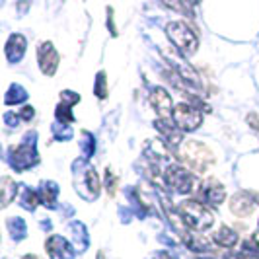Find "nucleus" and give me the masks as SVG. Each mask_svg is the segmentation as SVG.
I'll return each instance as SVG.
<instances>
[{
    "label": "nucleus",
    "mask_w": 259,
    "mask_h": 259,
    "mask_svg": "<svg viewBox=\"0 0 259 259\" xmlns=\"http://www.w3.org/2000/svg\"><path fill=\"white\" fill-rule=\"evenodd\" d=\"M178 156L187 166V169L197 171V174H205L208 166L214 162V154L210 152V148L201 141H195V139L183 141V144L178 148Z\"/></svg>",
    "instance_id": "nucleus-1"
},
{
    "label": "nucleus",
    "mask_w": 259,
    "mask_h": 259,
    "mask_svg": "<svg viewBox=\"0 0 259 259\" xmlns=\"http://www.w3.org/2000/svg\"><path fill=\"white\" fill-rule=\"evenodd\" d=\"M178 212L183 219V222L191 230H195V232L208 230L212 226V222H214L212 212L201 201H197V199H185V201H182L180 207H178Z\"/></svg>",
    "instance_id": "nucleus-2"
},
{
    "label": "nucleus",
    "mask_w": 259,
    "mask_h": 259,
    "mask_svg": "<svg viewBox=\"0 0 259 259\" xmlns=\"http://www.w3.org/2000/svg\"><path fill=\"white\" fill-rule=\"evenodd\" d=\"M166 33L171 45L182 53V57H191L199 47V37L185 22H169L166 26Z\"/></svg>",
    "instance_id": "nucleus-3"
},
{
    "label": "nucleus",
    "mask_w": 259,
    "mask_h": 259,
    "mask_svg": "<svg viewBox=\"0 0 259 259\" xmlns=\"http://www.w3.org/2000/svg\"><path fill=\"white\" fill-rule=\"evenodd\" d=\"M35 133H27L24 143L16 144L10 148L8 152V160H10V166L16 171H26V169L33 168L39 162L37 150H35Z\"/></svg>",
    "instance_id": "nucleus-4"
},
{
    "label": "nucleus",
    "mask_w": 259,
    "mask_h": 259,
    "mask_svg": "<svg viewBox=\"0 0 259 259\" xmlns=\"http://www.w3.org/2000/svg\"><path fill=\"white\" fill-rule=\"evenodd\" d=\"M164 178H166V183L169 187H174L178 193H195L199 191L197 187H201V182L197 180L193 171L178 164H169L164 171Z\"/></svg>",
    "instance_id": "nucleus-5"
},
{
    "label": "nucleus",
    "mask_w": 259,
    "mask_h": 259,
    "mask_svg": "<svg viewBox=\"0 0 259 259\" xmlns=\"http://www.w3.org/2000/svg\"><path fill=\"white\" fill-rule=\"evenodd\" d=\"M171 121L176 123V127L182 131V133H191V131H197L201 127V123H203V111L197 105L183 102V104L176 105Z\"/></svg>",
    "instance_id": "nucleus-6"
},
{
    "label": "nucleus",
    "mask_w": 259,
    "mask_h": 259,
    "mask_svg": "<svg viewBox=\"0 0 259 259\" xmlns=\"http://www.w3.org/2000/svg\"><path fill=\"white\" fill-rule=\"evenodd\" d=\"M37 63L45 76H53L59 68V53L53 47L51 41H43L37 47Z\"/></svg>",
    "instance_id": "nucleus-7"
},
{
    "label": "nucleus",
    "mask_w": 259,
    "mask_h": 259,
    "mask_svg": "<svg viewBox=\"0 0 259 259\" xmlns=\"http://www.w3.org/2000/svg\"><path fill=\"white\" fill-rule=\"evenodd\" d=\"M166 57H168L171 70H174L178 76L183 78L187 84H191V86H195V88H201V80H199V74H197V70H195V68L189 65V63H185V61H183V57L176 55V53H171V55H166Z\"/></svg>",
    "instance_id": "nucleus-8"
},
{
    "label": "nucleus",
    "mask_w": 259,
    "mask_h": 259,
    "mask_svg": "<svg viewBox=\"0 0 259 259\" xmlns=\"http://www.w3.org/2000/svg\"><path fill=\"white\" fill-rule=\"evenodd\" d=\"M45 249L51 259H74V247L68 244V240L59 236V234H51L45 242Z\"/></svg>",
    "instance_id": "nucleus-9"
},
{
    "label": "nucleus",
    "mask_w": 259,
    "mask_h": 259,
    "mask_svg": "<svg viewBox=\"0 0 259 259\" xmlns=\"http://www.w3.org/2000/svg\"><path fill=\"white\" fill-rule=\"evenodd\" d=\"M154 125L162 135V141L168 144L169 148L178 150L183 144V133L176 127V123L171 119H158V121H154Z\"/></svg>",
    "instance_id": "nucleus-10"
},
{
    "label": "nucleus",
    "mask_w": 259,
    "mask_h": 259,
    "mask_svg": "<svg viewBox=\"0 0 259 259\" xmlns=\"http://www.w3.org/2000/svg\"><path fill=\"white\" fill-rule=\"evenodd\" d=\"M150 104L154 107V111L158 113V119H171L174 115V104H171V96L168 94V90L164 88H154L150 94Z\"/></svg>",
    "instance_id": "nucleus-11"
},
{
    "label": "nucleus",
    "mask_w": 259,
    "mask_h": 259,
    "mask_svg": "<svg viewBox=\"0 0 259 259\" xmlns=\"http://www.w3.org/2000/svg\"><path fill=\"white\" fill-rule=\"evenodd\" d=\"M199 195H201V199L205 203H208V205H221L222 201H224V197H226V189H224V185L221 182L207 180V182L201 185Z\"/></svg>",
    "instance_id": "nucleus-12"
},
{
    "label": "nucleus",
    "mask_w": 259,
    "mask_h": 259,
    "mask_svg": "<svg viewBox=\"0 0 259 259\" xmlns=\"http://www.w3.org/2000/svg\"><path fill=\"white\" fill-rule=\"evenodd\" d=\"M253 207H255V203H253V199L246 191H240V193H236L230 199V212L236 214V217H240V219L249 217L253 212Z\"/></svg>",
    "instance_id": "nucleus-13"
},
{
    "label": "nucleus",
    "mask_w": 259,
    "mask_h": 259,
    "mask_svg": "<svg viewBox=\"0 0 259 259\" xmlns=\"http://www.w3.org/2000/svg\"><path fill=\"white\" fill-rule=\"evenodd\" d=\"M26 37L22 35V33H12L10 39L6 41V47H4V53H6V59L10 61V63H18V61H22V57H24V53H26Z\"/></svg>",
    "instance_id": "nucleus-14"
},
{
    "label": "nucleus",
    "mask_w": 259,
    "mask_h": 259,
    "mask_svg": "<svg viewBox=\"0 0 259 259\" xmlns=\"http://www.w3.org/2000/svg\"><path fill=\"white\" fill-rule=\"evenodd\" d=\"M100 178H98V174H96V169H86L84 171V182L80 185V193L84 195L86 199H98V195H100Z\"/></svg>",
    "instance_id": "nucleus-15"
},
{
    "label": "nucleus",
    "mask_w": 259,
    "mask_h": 259,
    "mask_svg": "<svg viewBox=\"0 0 259 259\" xmlns=\"http://www.w3.org/2000/svg\"><path fill=\"white\" fill-rule=\"evenodd\" d=\"M39 195V203L45 205V207L53 208L57 203V195H59V185L55 182H43L41 187L37 189Z\"/></svg>",
    "instance_id": "nucleus-16"
},
{
    "label": "nucleus",
    "mask_w": 259,
    "mask_h": 259,
    "mask_svg": "<svg viewBox=\"0 0 259 259\" xmlns=\"http://www.w3.org/2000/svg\"><path fill=\"white\" fill-rule=\"evenodd\" d=\"M212 242L221 247H234L238 244V234H236V230H232L230 226L222 224L221 228L212 234Z\"/></svg>",
    "instance_id": "nucleus-17"
},
{
    "label": "nucleus",
    "mask_w": 259,
    "mask_h": 259,
    "mask_svg": "<svg viewBox=\"0 0 259 259\" xmlns=\"http://www.w3.org/2000/svg\"><path fill=\"white\" fill-rule=\"evenodd\" d=\"M70 232H72V242H74V247L78 251H84L86 246H88V236H86V228L82 222L74 221L70 224Z\"/></svg>",
    "instance_id": "nucleus-18"
},
{
    "label": "nucleus",
    "mask_w": 259,
    "mask_h": 259,
    "mask_svg": "<svg viewBox=\"0 0 259 259\" xmlns=\"http://www.w3.org/2000/svg\"><path fill=\"white\" fill-rule=\"evenodd\" d=\"M0 189H2V207H8L18 195V183L6 176V178H2V187Z\"/></svg>",
    "instance_id": "nucleus-19"
},
{
    "label": "nucleus",
    "mask_w": 259,
    "mask_h": 259,
    "mask_svg": "<svg viewBox=\"0 0 259 259\" xmlns=\"http://www.w3.org/2000/svg\"><path fill=\"white\" fill-rule=\"evenodd\" d=\"M26 100H27V92L24 90L20 84H12V86L8 88L6 98H4V104H6V105H16V104L26 102Z\"/></svg>",
    "instance_id": "nucleus-20"
},
{
    "label": "nucleus",
    "mask_w": 259,
    "mask_h": 259,
    "mask_svg": "<svg viewBox=\"0 0 259 259\" xmlns=\"http://www.w3.org/2000/svg\"><path fill=\"white\" fill-rule=\"evenodd\" d=\"M80 150H82V156L88 160L92 154H94V150H96V141H94V137H92L88 131H82L80 133Z\"/></svg>",
    "instance_id": "nucleus-21"
},
{
    "label": "nucleus",
    "mask_w": 259,
    "mask_h": 259,
    "mask_svg": "<svg viewBox=\"0 0 259 259\" xmlns=\"http://www.w3.org/2000/svg\"><path fill=\"white\" fill-rule=\"evenodd\" d=\"M55 117H57V123H61V125H70V123H74L72 109H70V105H66V104L57 105V109H55Z\"/></svg>",
    "instance_id": "nucleus-22"
},
{
    "label": "nucleus",
    "mask_w": 259,
    "mask_h": 259,
    "mask_svg": "<svg viewBox=\"0 0 259 259\" xmlns=\"http://www.w3.org/2000/svg\"><path fill=\"white\" fill-rule=\"evenodd\" d=\"M8 230H10V234H12L14 238L22 240L26 236V222L22 221L20 217H10L8 219Z\"/></svg>",
    "instance_id": "nucleus-23"
},
{
    "label": "nucleus",
    "mask_w": 259,
    "mask_h": 259,
    "mask_svg": "<svg viewBox=\"0 0 259 259\" xmlns=\"http://www.w3.org/2000/svg\"><path fill=\"white\" fill-rule=\"evenodd\" d=\"M20 201H22V207L24 208H27V210H35V207H37V203H39V195L35 193V191H31L29 187H26Z\"/></svg>",
    "instance_id": "nucleus-24"
},
{
    "label": "nucleus",
    "mask_w": 259,
    "mask_h": 259,
    "mask_svg": "<svg viewBox=\"0 0 259 259\" xmlns=\"http://www.w3.org/2000/svg\"><path fill=\"white\" fill-rule=\"evenodd\" d=\"M94 94L100 98V100H105L107 98V78H105V72H98V78H96V84H94Z\"/></svg>",
    "instance_id": "nucleus-25"
},
{
    "label": "nucleus",
    "mask_w": 259,
    "mask_h": 259,
    "mask_svg": "<svg viewBox=\"0 0 259 259\" xmlns=\"http://www.w3.org/2000/svg\"><path fill=\"white\" fill-rule=\"evenodd\" d=\"M105 189H107V193L111 195H115L117 191V176H115V171L113 169H105Z\"/></svg>",
    "instance_id": "nucleus-26"
},
{
    "label": "nucleus",
    "mask_w": 259,
    "mask_h": 259,
    "mask_svg": "<svg viewBox=\"0 0 259 259\" xmlns=\"http://www.w3.org/2000/svg\"><path fill=\"white\" fill-rule=\"evenodd\" d=\"M53 135H55V139H70L72 137V129H70V125H61V123H57L55 127H53Z\"/></svg>",
    "instance_id": "nucleus-27"
},
{
    "label": "nucleus",
    "mask_w": 259,
    "mask_h": 259,
    "mask_svg": "<svg viewBox=\"0 0 259 259\" xmlns=\"http://www.w3.org/2000/svg\"><path fill=\"white\" fill-rule=\"evenodd\" d=\"M80 102V96L78 94H74V92H70V90H65V92H61V104H66V105H72L78 104Z\"/></svg>",
    "instance_id": "nucleus-28"
},
{
    "label": "nucleus",
    "mask_w": 259,
    "mask_h": 259,
    "mask_svg": "<svg viewBox=\"0 0 259 259\" xmlns=\"http://www.w3.org/2000/svg\"><path fill=\"white\" fill-rule=\"evenodd\" d=\"M4 123H6L8 127H18V123H20V115H16L14 111H6V113H4Z\"/></svg>",
    "instance_id": "nucleus-29"
},
{
    "label": "nucleus",
    "mask_w": 259,
    "mask_h": 259,
    "mask_svg": "<svg viewBox=\"0 0 259 259\" xmlns=\"http://www.w3.org/2000/svg\"><path fill=\"white\" fill-rule=\"evenodd\" d=\"M18 115L22 117L24 121H31L33 115H35V111H33V107H31V105H26V107H22V109H20V113H18Z\"/></svg>",
    "instance_id": "nucleus-30"
},
{
    "label": "nucleus",
    "mask_w": 259,
    "mask_h": 259,
    "mask_svg": "<svg viewBox=\"0 0 259 259\" xmlns=\"http://www.w3.org/2000/svg\"><path fill=\"white\" fill-rule=\"evenodd\" d=\"M246 121L249 123V127L253 131H259V115L257 113H247Z\"/></svg>",
    "instance_id": "nucleus-31"
},
{
    "label": "nucleus",
    "mask_w": 259,
    "mask_h": 259,
    "mask_svg": "<svg viewBox=\"0 0 259 259\" xmlns=\"http://www.w3.org/2000/svg\"><path fill=\"white\" fill-rule=\"evenodd\" d=\"M156 259H171V255H168L166 251H162V253H158V255H156Z\"/></svg>",
    "instance_id": "nucleus-32"
},
{
    "label": "nucleus",
    "mask_w": 259,
    "mask_h": 259,
    "mask_svg": "<svg viewBox=\"0 0 259 259\" xmlns=\"http://www.w3.org/2000/svg\"><path fill=\"white\" fill-rule=\"evenodd\" d=\"M24 259H39L37 255H33V253H31V255H24Z\"/></svg>",
    "instance_id": "nucleus-33"
},
{
    "label": "nucleus",
    "mask_w": 259,
    "mask_h": 259,
    "mask_svg": "<svg viewBox=\"0 0 259 259\" xmlns=\"http://www.w3.org/2000/svg\"><path fill=\"white\" fill-rule=\"evenodd\" d=\"M98 259H104V251H100V253H98Z\"/></svg>",
    "instance_id": "nucleus-34"
},
{
    "label": "nucleus",
    "mask_w": 259,
    "mask_h": 259,
    "mask_svg": "<svg viewBox=\"0 0 259 259\" xmlns=\"http://www.w3.org/2000/svg\"><path fill=\"white\" fill-rule=\"evenodd\" d=\"M203 259H217V257H212V255H207V257H203Z\"/></svg>",
    "instance_id": "nucleus-35"
}]
</instances>
